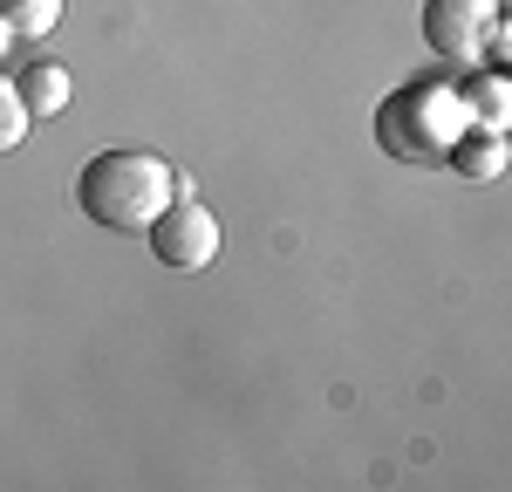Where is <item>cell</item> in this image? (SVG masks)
Wrapping results in <instances>:
<instances>
[{"mask_svg":"<svg viewBox=\"0 0 512 492\" xmlns=\"http://www.w3.org/2000/svg\"><path fill=\"white\" fill-rule=\"evenodd\" d=\"M178 192V171L158 151H137V144H110L76 171V212L96 219L103 233H144Z\"/></svg>","mask_w":512,"mask_h":492,"instance_id":"cell-1","label":"cell"},{"mask_svg":"<svg viewBox=\"0 0 512 492\" xmlns=\"http://www.w3.org/2000/svg\"><path fill=\"white\" fill-rule=\"evenodd\" d=\"M465 123V96L451 82H403L376 103V144L403 164H444Z\"/></svg>","mask_w":512,"mask_h":492,"instance_id":"cell-2","label":"cell"},{"mask_svg":"<svg viewBox=\"0 0 512 492\" xmlns=\"http://www.w3.org/2000/svg\"><path fill=\"white\" fill-rule=\"evenodd\" d=\"M144 233H151L158 267H171V274H198V267L219 260V219H212V205H198L192 192H171V205H164Z\"/></svg>","mask_w":512,"mask_h":492,"instance_id":"cell-3","label":"cell"},{"mask_svg":"<svg viewBox=\"0 0 512 492\" xmlns=\"http://www.w3.org/2000/svg\"><path fill=\"white\" fill-rule=\"evenodd\" d=\"M499 28H506L499 0H424V41H431V55L458 62V69L485 62V48H492Z\"/></svg>","mask_w":512,"mask_h":492,"instance_id":"cell-4","label":"cell"},{"mask_svg":"<svg viewBox=\"0 0 512 492\" xmlns=\"http://www.w3.org/2000/svg\"><path fill=\"white\" fill-rule=\"evenodd\" d=\"M506 158H512V144H506V130H485V123H465V137L451 144V171L458 178H472V185H492L499 171H506Z\"/></svg>","mask_w":512,"mask_h":492,"instance_id":"cell-5","label":"cell"},{"mask_svg":"<svg viewBox=\"0 0 512 492\" xmlns=\"http://www.w3.org/2000/svg\"><path fill=\"white\" fill-rule=\"evenodd\" d=\"M69 96H76V76H69L62 62H35V69H21V103H28V117H62Z\"/></svg>","mask_w":512,"mask_h":492,"instance_id":"cell-6","label":"cell"},{"mask_svg":"<svg viewBox=\"0 0 512 492\" xmlns=\"http://www.w3.org/2000/svg\"><path fill=\"white\" fill-rule=\"evenodd\" d=\"M458 96H465V117H472V123H485V130H506L512 89H506V76H499V69H485V76L458 82Z\"/></svg>","mask_w":512,"mask_h":492,"instance_id":"cell-7","label":"cell"},{"mask_svg":"<svg viewBox=\"0 0 512 492\" xmlns=\"http://www.w3.org/2000/svg\"><path fill=\"white\" fill-rule=\"evenodd\" d=\"M0 21H7L21 41H41V35H55L62 0H0Z\"/></svg>","mask_w":512,"mask_h":492,"instance_id":"cell-8","label":"cell"},{"mask_svg":"<svg viewBox=\"0 0 512 492\" xmlns=\"http://www.w3.org/2000/svg\"><path fill=\"white\" fill-rule=\"evenodd\" d=\"M28 103H21V82L0 76V151H21V137H28Z\"/></svg>","mask_w":512,"mask_h":492,"instance_id":"cell-9","label":"cell"},{"mask_svg":"<svg viewBox=\"0 0 512 492\" xmlns=\"http://www.w3.org/2000/svg\"><path fill=\"white\" fill-rule=\"evenodd\" d=\"M7 41H21V35H14V28H7V21H0V48H7Z\"/></svg>","mask_w":512,"mask_h":492,"instance_id":"cell-10","label":"cell"}]
</instances>
